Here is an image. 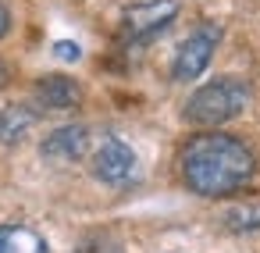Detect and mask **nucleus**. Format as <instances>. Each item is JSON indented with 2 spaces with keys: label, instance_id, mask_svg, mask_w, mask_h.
<instances>
[{
  "label": "nucleus",
  "instance_id": "9b49d317",
  "mask_svg": "<svg viewBox=\"0 0 260 253\" xmlns=\"http://www.w3.org/2000/svg\"><path fill=\"white\" fill-rule=\"evenodd\" d=\"M79 253H125V249H121V242H114V239H93V242H86Z\"/></svg>",
  "mask_w": 260,
  "mask_h": 253
},
{
  "label": "nucleus",
  "instance_id": "20e7f679",
  "mask_svg": "<svg viewBox=\"0 0 260 253\" xmlns=\"http://www.w3.org/2000/svg\"><path fill=\"white\" fill-rule=\"evenodd\" d=\"M175 15H178L175 0H146V4H136L125 11V33L132 40H150L160 29H168L175 22Z\"/></svg>",
  "mask_w": 260,
  "mask_h": 253
},
{
  "label": "nucleus",
  "instance_id": "1a4fd4ad",
  "mask_svg": "<svg viewBox=\"0 0 260 253\" xmlns=\"http://www.w3.org/2000/svg\"><path fill=\"white\" fill-rule=\"evenodd\" d=\"M36 121V111L22 107V104H11L0 111V143H18Z\"/></svg>",
  "mask_w": 260,
  "mask_h": 253
},
{
  "label": "nucleus",
  "instance_id": "423d86ee",
  "mask_svg": "<svg viewBox=\"0 0 260 253\" xmlns=\"http://www.w3.org/2000/svg\"><path fill=\"white\" fill-rule=\"evenodd\" d=\"M32 97L43 111H68L82 100V89L79 82H72L68 75H47L32 86Z\"/></svg>",
  "mask_w": 260,
  "mask_h": 253
},
{
  "label": "nucleus",
  "instance_id": "6e6552de",
  "mask_svg": "<svg viewBox=\"0 0 260 253\" xmlns=\"http://www.w3.org/2000/svg\"><path fill=\"white\" fill-rule=\"evenodd\" d=\"M0 253H47V239L25 225L0 228Z\"/></svg>",
  "mask_w": 260,
  "mask_h": 253
},
{
  "label": "nucleus",
  "instance_id": "f257e3e1",
  "mask_svg": "<svg viewBox=\"0 0 260 253\" xmlns=\"http://www.w3.org/2000/svg\"><path fill=\"white\" fill-rule=\"evenodd\" d=\"M256 175L253 150L228 132H200L182 146V182L196 196H232Z\"/></svg>",
  "mask_w": 260,
  "mask_h": 253
},
{
  "label": "nucleus",
  "instance_id": "0eeeda50",
  "mask_svg": "<svg viewBox=\"0 0 260 253\" xmlns=\"http://www.w3.org/2000/svg\"><path fill=\"white\" fill-rule=\"evenodd\" d=\"M86 150H89V129L86 125L54 129L43 139V153L47 157H57V161H79V157H86Z\"/></svg>",
  "mask_w": 260,
  "mask_h": 253
},
{
  "label": "nucleus",
  "instance_id": "f8f14e48",
  "mask_svg": "<svg viewBox=\"0 0 260 253\" xmlns=\"http://www.w3.org/2000/svg\"><path fill=\"white\" fill-rule=\"evenodd\" d=\"M54 54H57V57H64V61H79V47H75V43H57V47H54Z\"/></svg>",
  "mask_w": 260,
  "mask_h": 253
},
{
  "label": "nucleus",
  "instance_id": "f03ea898",
  "mask_svg": "<svg viewBox=\"0 0 260 253\" xmlns=\"http://www.w3.org/2000/svg\"><path fill=\"white\" fill-rule=\"evenodd\" d=\"M249 100V86L239 79H214L207 86H200L189 104H185V121L196 129H217L232 118H239L246 111Z\"/></svg>",
  "mask_w": 260,
  "mask_h": 253
},
{
  "label": "nucleus",
  "instance_id": "ddd939ff",
  "mask_svg": "<svg viewBox=\"0 0 260 253\" xmlns=\"http://www.w3.org/2000/svg\"><path fill=\"white\" fill-rule=\"evenodd\" d=\"M8 29H11V15H8V4L0 0V40L8 36Z\"/></svg>",
  "mask_w": 260,
  "mask_h": 253
},
{
  "label": "nucleus",
  "instance_id": "39448f33",
  "mask_svg": "<svg viewBox=\"0 0 260 253\" xmlns=\"http://www.w3.org/2000/svg\"><path fill=\"white\" fill-rule=\"evenodd\" d=\"M93 175L107 185H125L136 175V153L128 143L121 139H107L96 153H93Z\"/></svg>",
  "mask_w": 260,
  "mask_h": 253
},
{
  "label": "nucleus",
  "instance_id": "4468645a",
  "mask_svg": "<svg viewBox=\"0 0 260 253\" xmlns=\"http://www.w3.org/2000/svg\"><path fill=\"white\" fill-rule=\"evenodd\" d=\"M8 82V65H0V86Z\"/></svg>",
  "mask_w": 260,
  "mask_h": 253
},
{
  "label": "nucleus",
  "instance_id": "7ed1b4c3",
  "mask_svg": "<svg viewBox=\"0 0 260 253\" xmlns=\"http://www.w3.org/2000/svg\"><path fill=\"white\" fill-rule=\"evenodd\" d=\"M217 43H221V29H217V25H200V29H192V33L185 36V43L178 47L175 61H171V79H175V82H189V79L203 75L207 65H210V57H214V50H217Z\"/></svg>",
  "mask_w": 260,
  "mask_h": 253
},
{
  "label": "nucleus",
  "instance_id": "9d476101",
  "mask_svg": "<svg viewBox=\"0 0 260 253\" xmlns=\"http://www.w3.org/2000/svg\"><path fill=\"white\" fill-rule=\"evenodd\" d=\"M224 225L232 232H260V203H242V207H232L224 214Z\"/></svg>",
  "mask_w": 260,
  "mask_h": 253
}]
</instances>
